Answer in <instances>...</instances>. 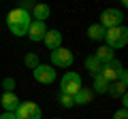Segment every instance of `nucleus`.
Returning a JSON list of instances; mask_svg holds the SVG:
<instances>
[{
  "label": "nucleus",
  "instance_id": "nucleus-24",
  "mask_svg": "<svg viewBox=\"0 0 128 119\" xmlns=\"http://www.w3.org/2000/svg\"><path fill=\"white\" fill-rule=\"evenodd\" d=\"M126 104H128V98L122 96V109H126Z\"/></svg>",
  "mask_w": 128,
  "mask_h": 119
},
{
  "label": "nucleus",
  "instance_id": "nucleus-20",
  "mask_svg": "<svg viewBox=\"0 0 128 119\" xmlns=\"http://www.w3.org/2000/svg\"><path fill=\"white\" fill-rule=\"evenodd\" d=\"M60 104L66 106V109H70V106H75V98L68 96V94H60Z\"/></svg>",
  "mask_w": 128,
  "mask_h": 119
},
{
  "label": "nucleus",
  "instance_id": "nucleus-11",
  "mask_svg": "<svg viewBox=\"0 0 128 119\" xmlns=\"http://www.w3.org/2000/svg\"><path fill=\"white\" fill-rule=\"evenodd\" d=\"M0 104L4 106L6 113H15V109L19 106V98L15 96V92H4L0 98Z\"/></svg>",
  "mask_w": 128,
  "mask_h": 119
},
{
  "label": "nucleus",
  "instance_id": "nucleus-10",
  "mask_svg": "<svg viewBox=\"0 0 128 119\" xmlns=\"http://www.w3.org/2000/svg\"><path fill=\"white\" fill-rule=\"evenodd\" d=\"M43 43H45V47L51 49V51L60 49V47H62V32H60V30H47Z\"/></svg>",
  "mask_w": 128,
  "mask_h": 119
},
{
  "label": "nucleus",
  "instance_id": "nucleus-18",
  "mask_svg": "<svg viewBox=\"0 0 128 119\" xmlns=\"http://www.w3.org/2000/svg\"><path fill=\"white\" fill-rule=\"evenodd\" d=\"M107 89H109V83H107L105 79L100 77V74H96V77H94V92H98V94H107Z\"/></svg>",
  "mask_w": 128,
  "mask_h": 119
},
{
  "label": "nucleus",
  "instance_id": "nucleus-12",
  "mask_svg": "<svg viewBox=\"0 0 128 119\" xmlns=\"http://www.w3.org/2000/svg\"><path fill=\"white\" fill-rule=\"evenodd\" d=\"M94 58L98 60V62H100V66H102V64H107V62H111V60H115V51L109 49L107 45H102V47H98V49H96Z\"/></svg>",
  "mask_w": 128,
  "mask_h": 119
},
{
  "label": "nucleus",
  "instance_id": "nucleus-8",
  "mask_svg": "<svg viewBox=\"0 0 128 119\" xmlns=\"http://www.w3.org/2000/svg\"><path fill=\"white\" fill-rule=\"evenodd\" d=\"M32 74H34V79H36L38 83H43V85H49V83L56 81V68H54V66L38 64L36 68L32 70Z\"/></svg>",
  "mask_w": 128,
  "mask_h": 119
},
{
  "label": "nucleus",
  "instance_id": "nucleus-22",
  "mask_svg": "<svg viewBox=\"0 0 128 119\" xmlns=\"http://www.w3.org/2000/svg\"><path fill=\"white\" fill-rule=\"evenodd\" d=\"M113 119H128V113H126V109H120V111H115Z\"/></svg>",
  "mask_w": 128,
  "mask_h": 119
},
{
  "label": "nucleus",
  "instance_id": "nucleus-6",
  "mask_svg": "<svg viewBox=\"0 0 128 119\" xmlns=\"http://www.w3.org/2000/svg\"><path fill=\"white\" fill-rule=\"evenodd\" d=\"M73 51L66 49V47H60V49L51 51V64L58 66V68H68V66H73Z\"/></svg>",
  "mask_w": 128,
  "mask_h": 119
},
{
  "label": "nucleus",
  "instance_id": "nucleus-23",
  "mask_svg": "<svg viewBox=\"0 0 128 119\" xmlns=\"http://www.w3.org/2000/svg\"><path fill=\"white\" fill-rule=\"evenodd\" d=\"M0 119H15V113H2Z\"/></svg>",
  "mask_w": 128,
  "mask_h": 119
},
{
  "label": "nucleus",
  "instance_id": "nucleus-13",
  "mask_svg": "<svg viewBox=\"0 0 128 119\" xmlns=\"http://www.w3.org/2000/svg\"><path fill=\"white\" fill-rule=\"evenodd\" d=\"M126 87H128V81H113V83H109V89H107V94H111L113 98H122V96H126Z\"/></svg>",
  "mask_w": 128,
  "mask_h": 119
},
{
  "label": "nucleus",
  "instance_id": "nucleus-21",
  "mask_svg": "<svg viewBox=\"0 0 128 119\" xmlns=\"http://www.w3.org/2000/svg\"><path fill=\"white\" fill-rule=\"evenodd\" d=\"M2 87H4V92H13V89H15V79L6 77L4 81H2Z\"/></svg>",
  "mask_w": 128,
  "mask_h": 119
},
{
  "label": "nucleus",
  "instance_id": "nucleus-2",
  "mask_svg": "<svg viewBox=\"0 0 128 119\" xmlns=\"http://www.w3.org/2000/svg\"><path fill=\"white\" fill-rule=\"evenodd\" d=\"M105 41L109 49H122L128 43V28L126 26H118V28H109L105 32Z\"/></svg>",
  "mask_w": 128,
  "mask_h": 119
},
{
  "label": "nucleus",
  "instance_id": "nucleus-3",
  "mask_svg": "<svg viewBox=\"0 0 128 119\" xmlns=\"http://www.w3.org/2000/svg\"><path fill=\"white\" fill-rule=\"evenodd\" d=\"M15 119H43L41 106L36 102H19V106L15 109Z\"/></svg>",
  "mask_w": 128,
  "mask_h": 119
},
{
  "label": "nucleus",
  "instance_id": "nucleus-7",
  "mask_svg": "<svg viewBox=\"0 0 128 119\" xmlns=\"http://www.w3.org/2000/svg\"><path fill=\"white\" fill-rule=\"evenodd\" d=\"M120 72H122V62L120 60H111V62H107V64L100 66V77L105 79L107 83H113L120 79Z\"/></svg>",
  "mask_w": 128,
  "mask_h": 119
},
{
  "label": "nucleus",
  "instance_id": "nucleus-17",
  "mask_svg": "<svg viewBox=\"0 0 128 119\" xmlns=\"http://www.w3.org/2000/svg\"><path fill=\"white\" fill-rule=\"evenodd\" d=\"M86 68H88V72H90L92 77H96V74L100 72V62H98L94 55H88L86 58Z\"/></svg>",
  "mask_w": 128,
  "mask_h": 119
},
{
  "label": "nucleus",
  "instance_id": "nucleus-4",
  "mask_svg": "<svg viewBox=\"0 0 128 119\" xmlns=\"http://www.w3.org/2000/svg\"><path fill=\"white\" fill-rule=\"evenodd\" d=\"M81 77L77 72H64V77L60 79V89L62 94H68V96H75V94L81 89Z\"/></svg>",
  "mask_w": 128,
  "mask_h": 119
},
{
  "label": "nucleus",
  "instance_id": "nucleus-9",
  "mask_svg": "<svg viewBox=\"0 0 128 119\" xmlns=\"http://www.w3.org/2000/svg\"><path fill=\"white\" fill-rule=\"evenodd\" d=\"M45 34H47V26L43 21H30V28H28V34H26V36H30V41L41 43L45 38Z\"/></svg>",
  "mask_w": 128,
  "mask_h": 119
},
{
  "label": "nucleus",
  "instance_id": "nucleus-19",
  "mask_svg": "<svg viewBox=\"0 0 128 119\" xmlns=\"http://www.w3.org/2000/svg\"><path fill=\"white\" fill-rule=\"evenodd\" d=\"M24 64H26L28 68H32V70H34L38 64H41V62H38V55H36V53H28L26 58H24Z\"/></svg>",
  "mask_w": 128,
  "mask_h": 119
},
{
  "label": "nucleus",
  "instance_id": "nucleus-16",
  "mask_svg": "<svg viewBox=\"0 0 128 119\" xmlns=\"http://www.w3.org/2000/svg\"><path fill=\"white\" fill-rule=\"evenodd\" d=\"M105 28L100 26V23H92L90 28H88V36L92 38V41H102V38H105Z\"/></svg>",
  "mask_w": 128,
  "mask_h": 119
},
{
  "label": "nucleus",
  "instance_id": "nucleus-14",
  "mask_svg": "<svg viewBox=\"0 0 128 119\" xmlns=\"http://www.w3.org/2000/svg\"><path fill=\"white\" fill-rule=\"evenodd\" d=\"M49 13H51V9L47 4H34L32 6V17H34V21H43L45 23V19L49 17Z\"/></svg>",
  "mask_w": 128,
  "mask_h": 119
},
{
  "label": "nucleus",
  "instance_id": "nucleus-1",
  "mask_svg": "<svg viewBox=\"0 0 128 119\" xmlns=\"http://www.w3.org/2000/svg\"><path fill=\"white\" fill-rule=\"evenodd\" d=\"M6 26L13 32V36H26L28 28H30V13H26L22 9H13L6 15Z\"/></svg>",
  "mask_w": 128,
  "mask_h": 119
},
{
  "label": "nucleus",
  "instance_id": "nucleus-5",
  "mask_svg": "<svg viewBox=\"0 0 128 119\" xmlns=\"http://www.w3.org/2000/svg\"><path fill=\"white\" fill-rule=\"evenodd\" d=\"M122 21H124V13L120 9H105L100 13V26L105 28V30H109V28H118V26H122Z\"/></svg>",
  "mask_w": 128,
  "mask_h": 119
},
{
  "label": "nucleus",
  "instance_id": "nucleus-15",
  "mask_svg": "<svg viewBox=\"0 0 128 119\" xmlns=\"http://www.w3.org/2000/svg\"><path fill=\"white\" fill-rule=\"evenodd\" d=\"M75 104H90L92 98H94V92L92 89H88V87H81L77 94H75Z\"/></svg>",
  "mask_w": 128,
  "mask_h": 119
}]
</instances>
